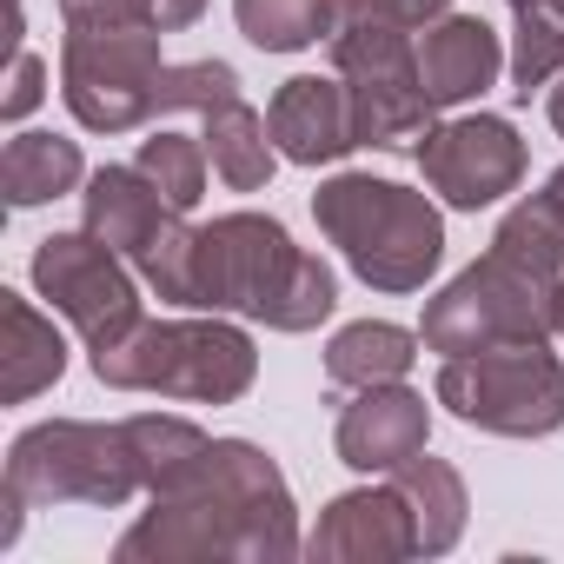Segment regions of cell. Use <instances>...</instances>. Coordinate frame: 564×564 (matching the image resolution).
<instances>
[{
	"label": "cell",
	"instance_id": "obj_1",
	"mask_svg": "<svg viewBox=\"0 0 564 564\" xmlns=\"http://www.w3.org/2000/svg\"><path fill=\"white\" fill-rule=\"evenodd\" d=\"M133 265L166 306L232 313L272 333H313L339 306L333 265L293 246V232L265 213H219L213 226H186L180 213Z\"/></svg>",
	"mask_w": 564,
	"mask_h": 564
},
{
	"label": "cell",
	"instance_id": "obj_2",
	"mask_svg": "<svg viewBox=\"0 0 564 564\" xmlns=\"http://www.w3.org/2000/svg\"><path fill=\"white\" fill-rule=\"evenodd\" d=\"M300 551L293 485L246 438H206V452L153 491L140 524L113 544L120 564H286Z\"/></svg>",
	"mask_w": 564,
	"mask_h": 564
},
{
	"label": "cell",
	"instance_id": "obj_3",
	"mask_svg": "<svg viewBox=\"0 0 564 564\" xmlns=\"http://www.w3.org/2000/svg\"><path fill=\"white\" fill-rule=\"evenodd\" d=\"M61 47V100L87 133H133L160 120V28L133 14V0H74Z\"/></svg>",
	"mask_w": 564,
	"mask_h": 564
},
{
	"label": "cell",
	"instance_id": "obj_4",
	"mask_svg": "<svg viewBox=\"0 0 564 564\" xmlns=\"http://www.w3.org/2000/svg\"><path fill=\"white\" fill-rule=\"evenodd\" d=\"M319 232L372 293H419L445 259V219L425 193L372 173H333L313 193Z\"/></svg>",
	"mask_w": 564,
	"mask_h": 564
},
{
	"label": "cell",
	"instance_id": "obj_5",
	"mask_svg": "<svg viewBox=\"0 0 564 564\" xmlns=\"http://www.w3.org/2000/svg\"><path fill=\"white\" fill-rule=\"evenodd\" d=\"M94 379L113 392H160L180 405H239L259 379L252 333L213 319H140L127 339L94 352Z\"/></svg>",
	"mask_w": 564,
	"mask_h": 564
},
{
	"label": "cell",
	"instance_id": "obj_6",
	"mask_svg": "<svg viewBox=\"0 0 564 564\" xmlns=\"http://www.w3.org/2000/svg\"><path fill=\"white\" fill-rule=\"evenodd\" d=\"M557 326H564V272L491 246L485 259H471L452 279L438 300H425L419 339L438 359H465V352H491V346L551 339Z\"/></svg>",
	"mask_w": 564,
	"mask_h": 564
},
{
	"label": "cell",
	"instance_id": "obj_7",
	"mask_svg": "<svg viewBox=\"0 0 564 564\" xmlns=\"http://www.w3.org/2000/svg\"><path fill=\"white\" fill-rule=\"evenodd\" d=\"M8 491L28 505H100L120 511L127 498L147 491L127 419L94 425V419H47L28 425L8 452Z\"/></svg>",
	"mask_w": 564,
	"mask_h": 564
},
{
	"label": "cell",
	"instance_id": "obj_8",
	"mask_svg": "<svg viewBox=\"0 0 564 564\" xmlns=\"http://www.w3.org/2000/svg\"><path fill=\"white\" fill-rule=\"evenodd\" d=\"M432 399L498 438H551L564 425V359L531 339V346H491L438 366Z\"/></svg>",
	"mask_w": 564,
	"mask_h": 564
},
{
	"label": "cell",
	"instance_id": "obj_9",
	"mask_svg": "<svg viewBox=\"0 0 564 564\" xmlns=\"http://www.w3.org/2000/svg\"><path fill=\"white\" fill-rule=\"evenodd\" d=\"M333 74L346 80L352 100V133L359 147H412L432 133L438 107L419 74V47L405 28L386 21H339L333 28Z\"/></svg>",
	"mask_w": 564,
	"mask_h": 564
},
{
	"label": "cell",
	"instance_id": "obj_10",
	"mask_svg": "<svg viewBox=\"0 0 564 564\" xmlns=\"http://www.w3.org/2000/svg\"><path fill=\"white\" fill-rule=\"evenodd\" d=\"M34 286L41 300H54V313L87 339V352L127 339L147 313H140V279L127 272V252H113L107 239L80 232H47L34 246Z\"/></svg>",
	"mask_w": 564,
	"mask_h": 564
},
{
	"label": "cell",
	"instance_id": "obj_11",
	"mask_svg": "<svg viewBox=\"0 0 564 564\" xmlns=\"http://www.w3.org/2000/svg\"><path fill=\"white\" fill-rule=\"evenodd\" d=\"M419 173H425V186L445 206L478 213V206H498L505 193H518V180H524V140L498 113L432 120V133L419 140Z\"/></svg>",
	"mask_w": 564,
	"mask_h": 564
},
{
	"label": "cell",
	"instance_id": "obj_12",
	"mask_svg": "<svg viewBox=\"0 0 564 564\" xmlns=\"http://www.w3.org/2000/svg\"><path fill=\"white\" fill-rule=\"evenodd\" d=\"M306 557H326V564H399V557H419V524H412V505L399 485H366V491H346L319 511V524L306 531Z\"/></svg>",
	"mask_w": 564,
	"mask_h": 564
},
{
	"label": "cell",
	"instance_id": "obj_13",
	"mask_svg": "<svg viewBox=\"0 0 564 564\" xmlns=\"http://www.w3.org/2000/svg\"><path fill=\"white\" fill-rule=\"evenodd\" d=\"M425 438H432V405H425V392H412L405 379H392V386L352 392V405L339 412L333 452H339V465H352V471L372 478V471L412 465V458L425 452Z\"/></svg>",
	"mask_w": 564,
	"mask_h": 564
},
{
	"label": "cell",
	"instance_id": "obj_14",
	"mask_svg": "<svg viewBox=\"0 0 564 564\" xmlns=\"http://www.w3.org/2000/svg\"><path fill=\"white\" fill-rule=\"evenodd\" d=\"M265 127H272V147L286 153L293 166H333L359 147L352 133V100H346V80H319V74H300L272 94L265 107Z\"/></svg>",
	"mask_w": 564,
	"mask_h": 564
},
{
	"label": "cell",
	"instance_id": "obj_15",
	"mask_svg": "<svg viewBox=\"0 0 564 564\" xmlns=\"http://www.w3.org/2000/svg\"><path fill=\"white\" fill-rule=\"evenodd\" d=\"M419 74H425V94H432L438 113H445V107H471L478 94L498 87L505 47H498V34H491L478 14H445V21H432L425 41H419Z\"/></svg>",
	"mask_w": 564,
	"mask_h": 564
},
{
	"label": "cell",
	"instance_id": "obj_16",
	"mask_svg": "<svg viewBox=\"0 0 564 564\" xmlns=\"http://www.w3.org/2000/svg\"><path fill=\"white\" fill-rule=\"evenodd\" d=\"M87 232L94 239H107L113 252H127V259H140L173 219H180V206L140 173V166H100V173H87Z\"/></svg>",
	"mask_w": 564,
	"mask_h": 564
},
{
	"label": "cell",
	"instance_id": "obj_17",
	"mask_svg": "<svg viewBox=\"0 0 564 564\" xmlns=\"http://www.w3.org/2000/svg\"><path fill=\"white\" fill-rule=\"evenodd\" d=\"M0 313H8L0 399H8V405H28V399H41L47 386H61V372H67V339H61V326H54L34 300H21V293H0Z\"/></svg>",
	"mask_w": 564,
	"mask_h": 564
},
{
	"label": "cell",
	"instance_id": "obj_18",
	"mask_svg": "<svg viewBox=\"0 0 564 564\" xmlns=\"http://www.w3.org/2000/svg\"><path fill=\"white\" fill-rule=\"evenodd\" d=\"M206 120V160H213V173L232 186V193H265L272 186V166L286 160L272 147V127H265V113H252L239 94L232 100H219L213 113H199Z\"/></svg>",
	"mask_w": 564,
	"mask_h": 564
},
{
	"label": "cell",
	"instance_id": "obj_19",
	"mask_svg": "<svg viewBox=\"0 0 564 564\" xmlns=\"http://www.w3.org/2000/svg\"><path fill=\"white\" fill-rule=\"evenodd\" d=\"M419 333L392 326V319H359V326H339L333 346H326V379L339 392H366V386H392L419 366Z\"/></svg>",
	"mask_w": 564,
	"mask_h": 564
},
{
	"label": "cell",
	"instance_id": "obj_20",
	"mask_svg": "<svg viewBox=\"0 0 564 564\" xmlns=\"http://www.w3.org/2000/svg\"><path fill=\"white\" fill-rule=\"evenodd\" d=\"M392 485H399V491H405V505H412V524H419V557H445V551L465 538V511H471L465 478H458L445 458L419 452L412 465H399V471H392Z\"/></svg>",
	"mask_w": 564,
	"mask_h": 564
},
{
	"label": "cell",
	"instance_id": "obj_21",
	"mask_svg": "<svg viewBox=\"0 0 564 564\" xmlns=\"http://www.w3.org/2000/svg\"><path fill=\"white\" fill-rule=\"evenodd\" d=\"M80 180H87V160L61 133H14L8 153H0V193H8V206H47V199L74 193Z\"/></svg>",
	"mask_w": 564,
	"mask_h": 564
},
{
	"label": "cell",
	"instance_id": "obj_22",
	"mask_svg": "<svg viewBox=\"0 0 564 564\" xmlns=\"http://www.w3.org/2000/svg\"><path fill=\"white\" fill-rule=\"evenodd\" d=\"M232 21L259 54H300L333 41V0H232Z\"/></svg>",
	"mask_w": 564,
	"mask_h": 564
},
{
	"label": "cell",
	"instance_id": "obj_23",
	"mask_svg": "<svg viewBox=\"0 0 564 564\" xmlns=\"http://www.w3.org/2000/svg\"><path fill=\"white\" fill-rule=\"evenodd\" d=\"M127 438H133V458H140L147 498L166 491V485L206 452V432H199L193 419H173V412H140V419H127Z\"/></svg>",
	"mask_w": 564,
	"mask_h": 564
},
{
	"label": "cell",
	"instance_id": "obj_24",
	"mask_svg": "<svg viewBox=\"0 0 564 564\" xmlns=\"http://www.w3.org/2000/svg\"><path fill=\"white\" fill-rule=\"evenodd\" d=\"M133 166H140L180 213H193V206L206 199V166H213V160H206V140H193V133H166V127H160L153 140H140V160H133Z\"/></svg>",
	"mask_w": 564,
	"mask_h": 564
},
{
	"label": "cell",
	"instance_id": "obj_25",
	"mask_svg": "<svg viewBox=\"0 0 564 564\" xmlns=\"http://www.w3.org/2000/svg\"><path fill=\"white\" fill-rule=\"evenodd\" d=\"M557 74H564V14H551V8L511 14V94L531 100Z\"/></svg>",
	"mask_w": 564,
	"mask_h": 564
},
{
	"label": "cell",
	"instance_id": "obj_26",
	"mask_svg": "<svg viewBox=\"0 0 564 564\" xmlns=\"http://www.w3.org/2000/svg\"><path fill=\"white\" fill-rule=\"evenodd\" d=\"M491 246H505V252H518V259H531V265H551V272H564V206H557L551 193H531V199H518V206L498 219Z\"/></svg>",
	"mask_w": 564,
	"mask_h": 564
},
{
	"label": "cell",
	"instance_id": "obj_27",
	"mask_svg": "<svg viewBox=\"0 0 564 564\" xmlns=\"http://www.w3.org/2000/svg\"><path fill=\"white\" fill-rule=\"evenodd\" d=\"M232 94H239V74L226 61H186L160 74V113H213Z\"/></svg>",
	"mask_w": 564,
	"mask_h": 564
},
{
	"label": "cell",
	"instance_id": "obj_28",
	"mask_svg": "<svg viewBox=\"0 0 564 564\" xmlns=\"http://www.w3.org/2000/svg\"><path fill=\"white\" fill-rule=\"evenodd\" d=\"M339 21H386V28H405V34H425L432 21L452 14V0H333ZM333 21V28H339Z\"/></svg>",
	"mask_w": 564,
	"mask_h": 564
},
{
	"label": "cell",
	"instance_id": "obj_29",
	"mask_svg": "<svg viewBox=\"0 0 564 564\" xmlns=\"http://www.w3.org/2000/svg\"><path fill=\"white\" fill-rule=\"evenodd\" d=\"M41 100H47V67H41V54L14 47V74H8V94H0V113H8V120H28Z\"/></svg>",
	"mask_w": 564,
	"mask_h": 564
},
{
	"label": "cell",
	"instance_id": "obj_30",
	"mask_svg": "<svg viewBox=\"0 0 564 564\" xmlns=\"http://www.w3.org/2000/svg\"><path fill=\"white\" fill-rule=\"evenodd\" d=\"M133 14L147 28H160V34H180V28H193L206 14V0H133Z\"/></svg>",
	"mask_w": 564,
	"mask_h": 564
},
{
	"label": "cell",
	"instance_id": "obj_31",
	"mask_svg": "<svg viewBox=\"0 0 564 564\" xmlns=\"http://www.w3.org/2000/svg\"><path fill=\"white\" fill-rule=\"evenodd\" d=\"M551 127H557V133H564V74H557V80H551Z\"/></svg>",
	"mask_w": 564,
	"mask_h": 564
},
{
	"label": "cell",
	"instance_id": "obj_32",
	"mask_svg": "<svg viewBox=\"0 0 564 564\" xmlns=\"http://www.w3.org/2000/svg\"><path fill=\"white\" fill-rule=\"evenodd\" d=\"M544 193H551V199H557V206H564V166H557V173H551V180H544Z\"/></svg>",
	"mask_w": 564,
	"mask_h": 564
},
{
	"label": "cell",
	"instance_id": "obj_33",
	"mask_svg": "<svg viewBox=\"0 0 564 564\" xmlns=\"http://www.w3.org/2000/svg\"><path fill=\"white\" fill-rule=\"evenodd\" d=\"M505 8L511 14H531V8H551V0H505Z\"/></svg>",
	"mask_w": 564,
	"mask_h": 564
},
{
	"label": "cell",
	"instance_id": "obj_34",
	"mask_svg": "<svg viewBox=\"0 0 564 564\" xmlns=\"http://www.w3.org/2000/svg\"><path fill=\"white\" fill-rule=\"evenodd\" d=\"M551 14H564V0H551Z\"/></svg>",
	"mask_w": 564,
	"mask_h": 564
},
{
	"label": "cell",
	"instance_id": "obj_35",
	"mask_svg": "<svg viewBox=\"0 0 564 564\" xmlns=\"http://www.w3.org/2000/svg\"><path fill=\"white\" fill-rule=\"evenodd\" d=\"M557 333H564V326H557Z\"/></svg>",
	"mask_w": 564,
	"mask_h": 564
}]
</instances>
